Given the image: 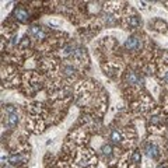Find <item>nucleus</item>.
Instances as JSON below:
<instances>
[{"label": "nucleus", "mask_w": 168, "mask_h": 168, "mask_svg": "<svg viewBox=\"0 0 168 168\" xmlns=\"http://www.w3.org/2000/svg\"><path fill=\"white\" fill-rule=\"evenodd\" d=\"M18 123V114H17V108L14 105H7L4 115H3V126L9 128V129H14Z\"/></svg>", "instance_id": "f257e3e1"}, {"label": "nucleus", "mask_w": 168, "mask_h": 168, "mask_svg": "<svg viewBox=\"0 0 168 168\" xmlns=\"http://www.w3.org/2000/svg\"><path fill=\"white\" fill-rule=\"evenodd\" d=\"M125 48L129 52H137L142 49V38L139 35H132L126 39L125 42Z\"/></svg>", "instance_id": "f03ea898"}, {"label": "nucleus", "mask_w": 168, "mask_h": 168, "mask_svg": "<svg viewBox=\"0 0 168 168\" xmlns=\"http://www.w3.org/2000/svg\"><path fill=\"white\" fill-rule=\"evenodd\" d=\"M125 81L129 84V85H143V84H144L143 77L139 76V74L134 73V71H130V70L125 74Z\"/></svg>", "instance_id": "7ed1b4c3"}, {"label": "nucleus", "mask_w": 168, "mask_h": 168, "mask_svg": "<svg viewBox=\"0 0 168 168\" xmlns=\"http://www.w3.org/2000/svg\"><path fill=\"white\" fill-rule=\"evenodd\" d=\"M144 151H146V154L150 157L151 160H157L160 157V147L155 143H151V142L147 143L144 146Z\"/></svg>", "instance_id": "20e7f679"}, {"label": "nucleus", "mask_w": 168, "mask_h": 168, "mask_svg": "<svg viewBox=\"0 0 168 168\" xmlns=\"http://www.w3.org/2000/svg\"><path fill=\"white\" fill-rule=\"evenodd\" d=\"M28 35L34 38V39H42V38H45V31H44V28L42 27H39V25H31L30 27V30H28Z\"/></svg>", "instance_id": "39448f33"}, {"label": "nucleus", "mask_w": 168, "mask_h": 168, "mask_svg": "<svg viewBox=\"0 0 168 168\" xmlns=\"http://www.w3.org/2000/svg\"><path fill=\"white\" fill-rule=\"evenodd\" d=\"M13 16H14V18H16L17 21H20V22H27L28 18H30L28 11H27L25 9H22V7H17L16 10H14V13H13Z\"/></svg>", "instance_id": "423d86ee"}, {"label": "nucleus", "mask_w": 168, "mask_h": 168, "mask_svg": "<svg viewBox=\"0 0 168 168\" xmlns=\"http://www.w3.org/2000/svg\"><path fill=\"white\" fill-rule=\"evenodd\" d=\"M25 161H27V157H22L20 153H16V151H13L10 154V157H9V163L11 165H21Z\"/></svg>", "instance_id": "0eeeda50"}, {"label": "nucleus", "mask_w": 168, "mask_h": 168, "mask_svg": "<svg viewBox=\"0 0 168 168\" xmlns=\"http://www.w3.org/2000/svg\"><path fill=\"white\" fill-rule=\"evenodd\" d=\"M140 24H142V20H140V17L137 16V14H133V16H130L129 18H128V25H129L132 30L139 28Z\"/></svg>", "instance_id": "6e6552de"}, {"label": "nucleus", "mask_w": 168, "mask_h": 168, "mask_svg": "<svg viewBox=\"0 0 168 168\" xmlns=\"http://www.w3.org/2000/svg\"><path fill=\"white\" fill-rule=\"evenodd\" d=\"M109 140H111L112 143H115V144H119V143L122 142V134L119 133L116 129H112V130H111V134H109Z\"/></svg>", "instance_id": "1a4fd4ad"}, {"label": "nucleus", "mask_w": 168, "mask_h": 168, "mask_svg": "<svg viewBox=\"0 0 168 168\" xmlns=\"http://www.w3.org/2000/svg\"><path fill=\"white\" fill-rule=\"evenodd\" d=\"M163 122H164V118L161 116V115H153V116H150V119H149V123H150L151 126H160V125H163Z\"/></svg>", "instance_id": "9d476101"}, {"label": "nucleus", "mask_w": 168, "mask_h": 168, "mask_svg": "<svg viewBox=\"0 0 168 168\" xmlns=\"http://www.w3.org/2000/svg\"><path fill=\"white\" fill-rule=\"evenodd\" d=\"M130 160H132L133 164H139V163L142 161V154H140V151H133V154L130 155Z\"/></svg>", "instance_id": "9b49d317"}, {"label": "nucleus", "mask_w": 168, "mask_h": 168, "mask_svg": "<svg viewBox=\"0 0 168 168\" xmlns=\"http://www.w3.org/2000/svg\"><path fill=\"white\" fill-rule=\"evenodd\" d=\"M101 151H102L104 155H108V157H109V155L112 154V147H111L109 144H104L102 149H101Z\"/></svg>", "instance_id": "f8f14e48"}, {"label": "nucleus", "mask_w": 168, "mask_h": 168, "mask_svg": "<svg viewBox=\"0 0 168 168\" xmlns=\"http://www.w3.org/2000/svg\"><path fill=\"white\" fill-rule=\"evenodd\" d=\"M164 81H165V83H168V71L165 73V76H164Z\"/></svg>", "instance_id": "ddd939ff"}, {"label": "nucleus", "mask_w": 168, "mask_h": 168, "mask_svg": "<svg viewBox=\"0 0 168 168\" xmlns=\"http://www.w3.org/2000/svg\"><path fill=\"white\" fill-rule=\"evenodd\" d=\"M158 168H168L165 164H161V165H158Z\"/></svg>", "instance_id": "4468645a"}]
</instances>
